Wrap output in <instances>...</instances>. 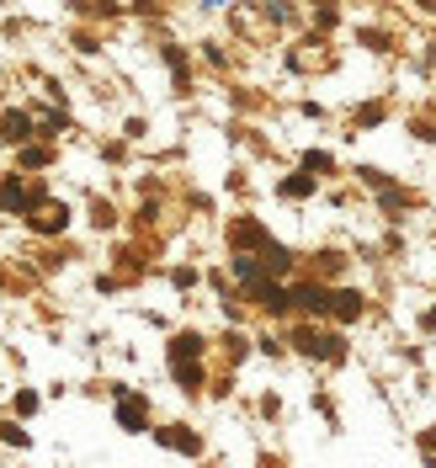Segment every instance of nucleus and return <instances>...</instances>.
<instances>
[{
  "mask_svg": "<svg viewBox=\"0 0 436 468\" xmlns=\"http://www.w3.org/2000/svg\"><path fill=\"white\" fill-rule=\"evenodd\" d=\"M0 203H6V208H27L32 197H27V192H21V186L11 181V186H0Z\"/></svg>",
  "mask_w": 436,
  "mask_h": 468,
  "instance_id": "f03ea898",
  "label": "nucleus"
},
{
  "mask_svg": "<svg viewBox=\"0 0 436 468\" xmlns=\"http://www.w3.org/2000/svg\"><path fill=\"white\" fill-rule=\"evenodd\" d=\"M122 426H128V431H144V410H139V399H122Z\"/></svg>",
  "mask_w": 436,
  "mask_h": 468,
  "instance_id": "f257e3e1",
  "label": "nucleus"
},
{
  "mask_svg": "<svg viewBox=\"0 0 436 468\" xmlns=\"http://www.w3.org/2000/svg\"><path fill=\"white\" fill-rule=\"evenodd\" d=\"M32 224H38V229H64V208H43Z\"/></svg>",
  "mask_w": 436,
  "mask_h": 468,
  "instance_id": "7ed1b4c3",
  "label": "nucleus"
},
{
  "mask_svg": "<svg viewBox=\"0 0 436 468\" xmlns=\"http://www.w3.org/2000/svg\"><path fill=\"white\" fill-rule=\"evenodd\" d=\"M6 133H11V139H27V118H21V112H11V118H6Z\"/></svg>",
  "mask_w": 436,
  "mask_h": 468,
  "instance_id": "20e7f679",
  "label": "nucleus"
}]
</instances>
